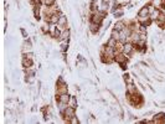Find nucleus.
Instances as JSON below:
<instances>
[{
  "mask_svg": "<svg viewBox=\"0 0 165 124\" xmlns=\"http://www.w3.org/2000/svg\"><path fill=\"white\" fill-rule=\"evenodd\" d=\"M106 15H107L106 13H102V11H99V10L93 11V13H91V15H89V21H93V22H97V24H101V25H102V22H103V20H104Z\"/></svg>",
  "mask_w": 165,
  "mask_h": 124,
  "instance_id": "f257e3e1",
  "label": "nucleus"
},
{
  "mask_svg": "<svg viewBox=\"0 0 165 124\" xmlns=\"http://www.w3.org/2000/svg\"><path fill=\"white\" fill-rule=\"evenodd\" d=\"M134 51H135V45H134V43H132L130 41L124 42V45H123V54H124L127 57L132 56Z\"/></svg>",
  "mask_w": 165,
  "mask_h": 124,
  "instance_id": "f03ea898",
  "label": "nucleus"
},
{
  "mask_svg": "<svg viewBox=\"0 0 165 124\" xmlns=\"http://www.w3.org/2000/svg\"><path fill=\"white\" fill-rule=\"evenodd\" d=\"M114 61L118 63V65H121L122 68H127V61H128V57L123 54V52H119V54H115L114 56Z\"/></svg>",
  "mask_w": 165,
  "mask_h": 124,
  "instance_id": "7ed1b4c3",
  "label": "nucleus"
},
{
  "mask_svg": "<svg viewBox=\"0 0 165 124\" xmlns=\"http://www.w3.org/2000/svg\"><path fill=\"white\" fill-rule=\"evenodd\" d=\"M76 109L73 108V107H71V106H68L67 108H66V111H65V113L62 114V117H63V119H65V122H67V123H69V120L72 119L75 115H76V112H75Z\"/></svg>",
  "mask_w": 165,
  "mask_h": 124,
  "instance_id": "20e7f679",
  "label": "nucleus"
},
{
  "mask_svg": "<svg viewBox=\"0 0 165 124\" xmlns=\"http://www.w3.org/2000/svg\"><path fill=\"white\" fill-rule=\"evenodd\" d=\"M63 93H68V87L65 83V81L62 78H58L57 81V88H56V94H63Z\"/></svg>",
  "mask_w": 165,
  "mask_h": 124,
  "instance_id": "39448f33",
  "label": "nucleus"
},
{
  "mask_svg": "<svg viewBox=\"0 0 165 124\" xmlns=\"http://www.w3.org/2000/svg\"><path fill=\"white\" fill-rule=\"evenodd\" d=\"M67 24H68L67 17H66L65 15H61V16H60V19H58V22H57V28H58V29H61V30L67 29Z\"/></svg>",
  "mask_w": 165,
  "mask_h": 124,
  "instance_id": "423d86ee",
  "label": "nucleus"
},
{
  "mask_svg": "<svg viewBox=\"0 0 165 124\" xmlns=\"http://www.w3.org/2000/svg\"><path fill=\"white\" fill-rule=\"evenodd\" d=\"M31 48H32V43L30 40H25L22 42V47H21V51L22 54H26V52H30L31 51Z\"/></svg>",
  "mask_w": 165,
  "mask_h": 124,
  "instance_id": "0eeeda50",
  "label": "nucleus"
},
{
  "mask_svg": "<svg viewBox=\"0 0 165 124\" xmlns=\"http://www.w3.org/2000/svg\"><path fill=\"white\" fill-rule=\"evenodd\" d=\"M60 16H61L60 11H58V13H54V14H51V15H50V17H49V19H47V21H49L51 25H57Z\"/></svg>",
  "mask_w": 165,
  "mask_h": 124,
  "instance_id": "6e6552de",
  "label": "nucleus"
},
{
  "mask_svg": "<svg viewBox=\"0 0 165 124\" xmlns=\"http://www.w3.org/2000/svg\"><path fill=\"white\" fill-rule=\"evenodd\" d=\"M99 29H101V24L89 21V31H91L92 34H97V32H99Z\"/></svg>",
  "mask_w": 165,
  "mask_h": 124,
  "instance_id": "1a4fd4ad",
  "label": "nucleus"
},
{
  "mask_svg": "<svg viewBox=\"0 0 165 124\" xmlns=\"http://www.w3.org/2000/svg\"><path fill=\"white\" fill-rule=\"evenodd\" d=\"M57 102H63V103H69V99H71V96L68 93H63V94H58L56 97Z\"/></svg>",
  "mask_w": 165,
  "mask_h": 124,
  "instance_id": "9d476101",
  "label": "nucleus"
},
{
  "mask_svg": "<svg viewBox=\"0 0 165 124\" xmlns=\"http://www.w3.org/2000/svg\"><path fill=\"white\" fill-rule=\"evenodd\" d=\"M150 15V11H149V8L148 5L140 8L139 11H138V17H143V16H149Z\"/></svg>",
  "mask_w": 165,
  "mask_h": 124,
  "instance_id": "9b49d317",
  "label": "nucleus"
},
{
  "mask_svg": "<svg viewBox=\"0 0 165 124\" xmlns=\"http://www.w3.org/2000/svg\"><path fill=\"white\" fill-rule=\"evenodd\" d=\"M155 22H156V25L159 28H161V29H165V14H160L159 15V17L155 20Z\"/></svg>",
  "mask_w": 165,
  "mask_h": 124,
  "instance_id": "f8f14e48",
  "label": "nucleus"
},
{
  "mask_svg": "<svg viewBox=\"0 0 165 124\" xmlns=\"http://www.w3.org/2000/svg\"><path fill=\"white\" fill-rule=\"evenodd\" d=\"M152 123H165V114L164 113H158L154 115Z\"/></svg>",
  "mask_w": 165,
  "mask_h": 124,
  "instance_id": "ddd939ff",
  "label": "nucleus"
},
{
  "mask_svg": "<svg viewBox=\"0 0 165 124\" xmlns=\"http://www.w3.org/2000/svg\"><path fill=\"white\" fill-rule=\"evenodd\" d=\"M138 22L140 25H144V26H149L150 22H152V19L150 16H143V17H138Z\"/></svg>",
  "mask_w": 165,
  "mask_h": 124,
  "instance_id": "4468645a",
  "label": "nucleus"
},
{
  "mask_svg": "<svg viewBox=\"0 0 165 124\" xmlns=\"http://www.w3.org/2000/svg\"><path fill=\"white\" fill-rule=\"evenodd\" d=\"M21 65H22V67L24 68H31V66H32V58H28V57H22V60H21Z\"/></svg>",
  "mask_w": 165,
  "mask_h": 124,
  "instance_id": "2eb2a0df",
  "label": "nucleus"
},
{
  "mask_svg": "<svg viewBox=\"0 0 165 124\" xmlns=\"http://www.w3.org/2000/svg\"><path fill=\"white\" fill-rule=\"evenodd\" d=\"M69 35H71L69 29H68V28H67V29H63V30L61 31V35H60L58 40H60V41H61V40H69Z\"/></svg>",
  "mask_w": 165,
  "mask_h": 124,
  "instance_id": "dca6fc26",
  "label": "nucleus"
},
{
  "mask_svg": "<svg viewBox=\"0 0 165 124\" xmlns=\"http://www.w3.org/2000/svg\"><path fill=\"white\" fill-rule=\"evenodd\" d=\"M89 10H91V13H93V11H97V10H99L98 0H92V2L89 3Z\"/></svg>",
  "mask_w": 165,
  "mask_h": 124,
  "instance_id": "f3484780",
  "label": "nucleus"
},
{
  "mask_svg": "<svg viewBox=\"0 0 165 124\" xmlns=\"http://www.w3.org/2000/svg\"><path fill=\"white\" fill-rule=\"evenodd\" d=\"M160 14H161V11H160L158 8H155L153 11H150V15H149V16H150L152 21H155V20L159 17V15H160Z\"/></svg>",
  "mask_w": 165,
  "mask_h": 124,
  "instance_id": "a211bd4d",
  "label": "nucleus"
},
{
  "mask_svg": "<svg viewBox=\"0 0 165 124\" xmlns=\"http://www.w3.org/2000/svg\"><path fill=\"white\" fill-rule=\"evenodd\" d=\"M127 26V24L123 21V20H119L118 22H115V25H114V29L115 30H118V31H122L124 28Z\"/></svg>",
  "mask_w": 165,
  "mask_h": 124,
  "instance_id": "6ab92c4d",
  "label": "nucleus"
},
{
  "mask_svg": "<svg viewBox=\"0 0 165 124\" xmlns=\"http://www.w3.org/2000/svg\"><path fill=\"white\" fill-rule=\"evenodd\" d=\"M67 107H68V103H63V102H57V109H58L60 114H63Z\"/></svg>",
  "mask_w": 165,
  "mask_h": 124,
  "instance_id": "aec40b11",
  "label": "nucleus"
},
{
  "mask_svg": "<svg viewBox=\"0 0 165 124\" xmlns=\"http://www.w3.org/2000/svg\"><path fill=\"white\" fill-rule=\"evenodd\" d=\"M60 47H61V51L65 52L67 47H68V40H61L60 41Z\"/></svg>",
  "mask_w": 165,
  "mask_h": 124,
  "instance_id": "412c9836",
  "label": "nucleus"
},
{
  "mask_svg": "<svg viewBox=\"0 0 165 124\" xmlns=\"http://www.w3.org/2000/svg\"><path fill=\"white\" fill-rule=\"evenodd\" d=\"M69 106L73 107L75 109L78 107V103H77V98L75 96H71V99H69Z\"/></svg>",
  "mask_w": 165,
  "mask_h": 124,
  "instance_id": "4be33fe9",
  "label": "nucleus"
},
{
  "mask_svg": "<svg viewBox=\"0 0 165 124\" xmlns=\"http://www.w3.org/2000/svg\"><path fill=\"white\" fill-rule=\"evenodd\" d=\"M111 37H113V39H115V40L119 41V39H121V31L113 29V30H112V34H111Z\"/></svg>",
  "mask_w": 165,
  "mask_h": 124,
  "instance_id": "5701e85b",
  "label": "nucleus"
},
{
  "mask_svg": "<svg viewBox=\"0 0 165 124\" xmlns=\"http://www.w3.org/2000/svg\"><path fill=\"white\" fill-rule=\"evenodd\" d=\"M123 14H124V11H123V9L122 8H119V9H117L114 13H113V15H114V17H117V19H121L122 16H123Z\"/></svg>",
  "mask_w": 165,
  "mask_h": 124,
  "instance_id": "b1692460",
  "label": "nucleus"
},
{
  "mask_svg": "<svg viewBox=\"0 0 165 124\" xmlns=\"http://www.w3.org/2000/svg\"><path fill=\"white\" fill-rule=\"evenodd\" d=\"M117 42H118V40H115V39H113V37H109V40H108V42H107V46L114 48L115 45H117Z\"/></svg>",
  "mask_w": 165,
  "mask_h": 124,
  "instance_id": "393cba45",
  "label": "nucleus"
},
{
  "mask_svg": "<svg viewBox=\"0 0 165 124\" xmlns=\"http://www.w3.org/2000/svg\"><path fill=\"white\" fill-rule=\"evenodd\" d=\"M55 3H56V0H42V4L45 6H52V5H55Z\"/></svg>",
  "mask_w": 165,
  "mask_h": 124,
  "instance_id": "a878e982",
  "label": "nucleus"
},
{
  "mask_svg": "<svg viewBox=\"0 0 165 124\" xmlns=\"http://www.w3.org/2000/svg\"><path fill=\"white\" fill-rule=\"evenodd\" d=\"M124 81H126L127 85H128V83H132V78H130L129 74H124Z\"/></svg>",
  "mask_w": 165,
  "mask_h": 124,
  "instance_id": "bb28decb",
  "label": "nucleus"
},
{
  "mask_svg": "<svg viewBox=\"0 0 165 124\" xmlns=\"http://www.w3.org/2000/svg\"><path fill=\"white\" fill-rule=\"evenodd\" d=\"M69 123H71V124H78V123H80V120H78V118H77V117L75 115V117H73L72 119L69 120Z\"/></svg>",
  "mask_w": 165,
  "mask_h": 124,
  "instance_id": "cd10ccee",
  "label": "nucleus"
},
{
  "mask_svg": "<svg viewBox=\"0 0 165 124\" xmlns=\"http://www.w3.org/2000/svg\"><path fill=\"white\" fill-rule=\"evenodd\" d=\"M20 31H21V34H22V36H24V37H28V32L25 31V29L20 28Z\"/></svg>",
  "mask_w": 165,
  "mask_h": 124,
  "instance_id": "c85d7f7f",
  "label": "nucleus"
},
{
  "mask_svg": "<svg viewBox=\"0 0 165 124\" xmlns=\"http://www.w3.org/2000/svg\"><path fill=\"white\" fill-rule=\"evenodd\" d=\"M129 2V0H119V3L122 4V5H124V4H127Z\"/></svg>",
  "mask_w": 165,
  "mask_h": 124,
  "instance_id": "c756f323",
  "label": "nucleus"
}]
</instances>
